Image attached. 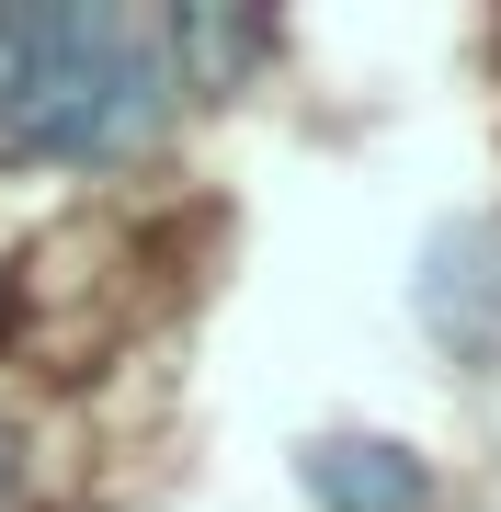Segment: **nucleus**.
Here are the masks:
<instances>
[{
    "label": "nucleus",
    "instance_id": "obj_4",
    "mask_svg": "<svg viewBox=\"0 0 501 512\" xmlns=\"http://www.w3.org/2000/svg\"><path fill=\"white\" fill-rule=\"evenodd\" d=\"M262 46H274V23H228V12H183V23H171V57H183V92H228V80H240L251 69V57Z\"/></svg>",
    "mask_w": 501,
    "mask_h": 512
},
{
    "label": "nucleus",
    "instance_id": "obj_1",
    "mask_svg": "<svg viewBox=\"0 0 501 512\" xmlns=\"http://www.w3.org/2000/svg\"><path fill=\"white\" fill-rule=\"evenodd\" d=\"M171 103L183 57L160 12L126 0H12V92H0V160L23 171H80V160H137Z\"/></svg>",
    "mask_w": 501,
    "mask_h": 512
},
{
    "label": "nucleus",
    "instance_id": "obj_2",
    "mask_svg": "<svg viewBox=\"0 0 501 512\" xmlns=\"http://www.w3.org/2000/svg\"><path fill=\"white\" fill-rule=\"evenodd\" d=\"M410 296H422L433 342L490 353V342H501V228H479V217L433 228V239H422V274H410Z\"/></svg>",
    "mask_w": 501,
    "mask_h": 512
},
{
    "label": "nucleus",
    "instance_id": "obj_5",
    "mask_svg": "<svg viewBox=\"0 0 501 512\" xmlns=\"http://www.w3.org/2000/svg\"><path fill=\"white\" fill-rule=\"evenodd\" d=\"M12 490H23V444H12V421H0V512H12Z\"/></svg>",
    "mask_w": 501,
    "mask_h": 512
},
{
    "label": "nucleus",
    "instance_id": "obj_3",
    "mask_svg": "<svg viewBox=\"0 0 501 512\" xmlns=\"http://www.w3.org/2000/svg\"><path fill=\"white\" fill-rule=\"evenodd\" d=\"M297 490L319 512H433V467L410 444H376V433H331L297 456Z\"/></svg>",
    "mask_w": 501,
    "mask_h": 512
}]
</instances>
